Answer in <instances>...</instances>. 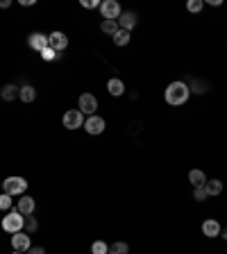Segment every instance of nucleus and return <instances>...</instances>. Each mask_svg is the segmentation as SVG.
I'll return each mask as SVG.
<instances>
[{
    "label": "nucleus",
    "instance_id": "obj_19",
    "mask_svg": "<svg viewBox=\"0 0 227 254\" xmlns=\"http://www.w3.org/2000/svg\"><path fill=\"white\" fill-rule=\"evenodd\" d=\"M100 30L105 32V34L114 36L116 32L120 30V28H118V21H102V23H100Z\"/></svg>",
    "mask_w": 227,
    "mask_h": 254
},
{
    "label": "nucleus",
    "instance_id": "obj_14",
    "mask_svg": "<svg viewBox=\"0 0 227 254\" xmlns=\"http://www.w3.org/2000/svg\"><path fill=\"white\" fill-rule=\"evenodd\" d=\"M107 91H109V95L118 98V95L125 93V84H123V80H118V77H112L107 82Z\"/></svg>",
    "mask_w": 227,
    "mask_h": 254
},
{
    "label": "nucleus",
    "instance_id": "obj_20",
    "mask_svg": "<svg viewBox=\"0 0 227 254\" xmlns=\"http://www.w3.org/2000/svg\"><path fill=\"white\" fill-rule=\"evenodd\" d=\"M130 36H132V32L118 30V32H116V34L112 36V39H114V43H116V46H120V48H123V46H127V43H130Z\"/></svg>",
    "mask_w": 227,
    "mask_h": 254
},
{
    "label": "nucleus",
    "instance_id": "obj_18",
    "mask_svg": "<svg viewBox=\"0 0 227 254\" xmlns=\"http://www.w3.org/2000/svg\"><path fill=\"white\" fill-rule=\"evenodd\" d=\"M204 189H207V195H221L223 193V182L221 179H207Z\"/></svg>",
    "mask_w": 227,
    "mask_h": 254
},
{
    "label": "nucleus",
    "instance_id": "obj_4",
    "mask_svg": "<svg viewBox=\"0 0 227 254\" xmlns=\"http://www.w3.org/2000/svg\"><path fill=\"white\" fill-rule=\"evenodd\" d=\"M100 14L105 21H118L123 9H120V5L116 0H105V2H100Z\"/></svg>",
    "mask_w": 227,
    "mask_h": 254
},
{
    "label": "nucleus",
    "instance_id": "obj_21",
    "mask_svg": "<svg viewBox=\"0 0 227 254\" xmlns=\"http://www.w3.org/2000/svg\"><path fill=\"white\" fill-rule=\"evenodd\" d=\"M109 254H130V245L123 241H116L109 245Z\"/></svg>",
    "mask_w": 227,
    "mask_h": 254
},
{
    "label": "nucleus",
    "instance_id": "obj_29",
    "mask_svg": "<svg viewBox=\"0 0 227 254\" xmlns=\"http://www.w3.org/2000/svg\"><path fill=\"white\" fill-rule=\"evenodd\" d=\"M25 254H46V250H43V248H34V245H32V248L28 250Z\"/></svg>",
    "mask_w": 227,
    "mask_h": 254
},
{
    "label": "nucleus",
    "instance_id": "obj_7",
    "mask_svg": "<svg viewBox=\"0 0 227 254\" xmlns=\"http://www.w3.org/2000/svg\"><path fill=\"white\" fill-rule=\"evenodd\" d=\"M98 109V98L93 93H82L80 95V112L86 113V116H96Z\"/></svg>",
    "mask_w": 227,
    "mask_h": 254
},
{
    "label": "nucleus",
    "instance_id": "obj_34",
    "mask_svg": "<svg viewBox=\"0 0 227 254\" xmlns=\"http://www.w3.org/2000/svg\"><path fill=\"white\" fill-rule=\"evenodd\" d=\"M0 191H2V182H0Z\"/></svg>",
    "mask_w": 227,
    "mask_h": 254
},
{
    "label": "nucleus",
    "instance_id": "obj_13",
    "mask_svg": "<svg viewBox=\"0 0 227 254\" xmlns=\"http://www.w3.org/2000/svg\"><path fill=\"white\" fill-rule=\"evenodd\" d=\"M134 25H137V14L134 12H123L118 18V28L125 32H132L134 30Z\"/></svg>",
    "mask_w": 227,
    "mask_h": 254
},
{
    "label": "nucleus",
    "instance_id": "obj_10",
    "mask_svg": "<svg viewBox=\"0 0 227 254\" xmlns=\"http://www.w3.org/2000/svg\"><path fill=\"white\" fill-rule=\"evenodd\" d=\"M28 46H30L32 50H36V53H41V50H46V48H48V34L32 32V34L28 36Z\"/></svg>",
    "mask_w": 227,
    "mask_h": 254
},
{
    "label": "nucleus",
    "instance_id": "obj_33",
    "mask_svg": "<svg viewBox=\"0 0 227 254\" xmlns=\"http://www.w3.org/2000/svg\"><path fill=\"white\" fill-rule=\"evenodd\" d=\"M12 254H23V252H12Z\"/></svg>",
    "mask_w": 227,
    "mask_h": 254
},
{
    "label": "nucleus",
    "instance_id": "obj_11",
    "mask_svg": "<svg viewBox=\"0 0 227 254\" xmlns=\"http://www.w3.org/2000/svg\"><path fill=\"white\" fill-rule=\"evenodd\" d=\"M34 209H36L34 198H30V195H21V200H18L16 211H21L23 216H32V213H34Z\"/></svg>",
    "mask_w": 227,
    "mask_h": 254
},
{
    "label": "nucleus",
    "instance_id": "obj_5",
    "mask_svg": "<svg viewBox=\"0 0 227 254\" xmlns=\"http://www.w3.org/2000/svg\"><path fill=\"white\" fill-rule=\"evenodd\" d=\"M84 113L80 109H68L64 113V127L66 130H78V127H84Z\"/></svg>",
    "mask_w": 227,
    "mask_h": 254
},
{
    "label": "nucleus",
    "instance_id": "obj_26",
    "mask_svg": "<svg viewBox=\"0 0 227 254\" xmlns=\"http://www.w3.org/2000/svg\"><path fill=\"white\" fill-rule=\"evenodd\" d=\"M36 227H39V225H36L34 218H25V234H34Z\"/></svg>",
    "mask_w": 227,
    "mask_h": 254
},
{
    "label": "nucleus",
    "instance_id": "obj_28",
    "mask_svg": "<svg viewBox=\"0 0 227 254\" xmlns=\"http://www.w3.org/2000/svg\"><path fill=\"white\" fill-rule=\"evenodd\" d=\"M82 7H86V9H93V7H100V2H98V0H82Z\"/></svg>",
    "mask_w": 227,
    "mask_h": 254
},
{
    "label": "nucleus",
    "instance_id": "obj_32",
    "mask_svg": "<svg viewBox=\"0 0 227 254\" xmlns=\"http://www.w3.org/2000/svg\"><path fill=\"white\" fill-rule=\"evenodd\" d=\"M221 234H223V238L227 241V227H225V229H221Z\"/></svg>",
    "mask_w": 227,
    "mask_h": 254
},
{
    "label": "nucleus",
    "instance_id": "obj_22",
    "mask_svg": "<svg viewBox=\"0 0 227 254\" xmlns=\"http://www.w3.org/2000/svg\"><path fill=\"white\" fill-rule=\"evenodd\" d=\"M91 254H109V245L105 241H96L91 245Z\"/></svg>",
    "mask_w": 227,
    "mask_h": 254
},
{
    "label": "nucleus",
    "instance_id": "obj_24",
    "mask_svg": "<svg viewBox=\"0 0 227 254\" xmlns=\"http://www.w3.org/2000/svg\"><path fill=\"white\" fill-rule=\"evenodd\" d=\"M12 209V195L0 193V211H9Z\"/></svg>",
    "mask_w": 227,
    "mask_h": 254
},
{
    "label": "nucleus",
    "instance_id": "obj_8",
    "mask_svg": "<svg viewBox=\"0 0 227 254\" xmlns=\"http://www.w3.org/2000/svg\"><path fill=\"white\" fill-rule=\"evenodd\" d=\"M48 48H53L57 55L64 53L66 48H68V36H66L64 32H50L48 34Z\"/></svg>",
    "mask_w": 227,
    "mask_h": 254
},
{
    "label": "nucleus",
    "instance_id": "obj_31",
    "mask_svg": "<svg viewBox=\"0 0 227 254\" xmlns=\"http://www.w3.org/2000/svg\"><path fill=\"white\" fill-rule=\"evenodd\" d=\"M21 5H23V7H32V5H34V0H21Z\"/></svg>",
    "mask_w": 227,
    "mask_h": 254
},
{
    "label": "nucleus",
    "instance_id": "obj_30",
    "mask_svg": "<svg viewBox=\"0 0 227 254\" xmlns=\"http://www.w3.org/2000/svg\"><path fill=\"white\" fill-rule=\"evenodd\" d=\"M9 5H12V0H0V7H2V9H7Z\"/></svg>",
    "mask_w": 227,
    "mask_h": 254
},
{
    "label": "nucleus",
    "instance_id": "obj_27",
    "mask_svg": "<svg viewBox=\"0 0 227 254\" xmlns=\"http://www.w3.org/2000/svg\"><path fill=\"white\" fill-rule=\"evenodd\" d=\"M41 57H43V59H46V61H53V59H57L59 55L55 53L53 48H46V50H41Z\"/></svg>",
    "mask_w": 227,
    "mask_h": 254
},
{
    "label": "nucleus",
    "instance_id": "obj_12",
    "mask_svg": "<svg viewBox=\"0 0 227 254\" xmlns=\"http://www.w3.org/2000/svg\"><path fill=\"white\" fill-rule=\"evenodd\" d=\"M202 234H204L207 238L221 236V223H218V220H214V218L204 220V223H202Z\"/></svg>",
    "mask_w": 227,
    "mask_h": 254
},
{
    "label": "nucleus",
    "instance_id": "obj_15",
    "mask_svg": "<svg viewBox=\"0 0 227 254\" xmlns=\"http://www.w3.org/2000/svg\"><path fill=\"white\" fill-rule=\"evenodd\" d=\"M18 100H23V102H34V100H36V91H34V86H30V84H23V86H21V91H18Z\"/></svg>",
    "mask_w": 227,
    "mask_h": 254
},
{
    "label": "nucleus",
    "instance_id": "obj_16",
    "mask_svg": "<svg viewBox=\"0 0 227 254\" xmlns=\"http://www.w3.org/2000/svg\"><path fill=\"white\" fill-rule=\"evenodd\" d=\"M18 91H21V86H16V84H5L2 86V100L5 102H12V100H16L18 98Z\"/></svg>",
    "mask_w": 227,
    "mask_h": 254
},
{
    "label": "nucleus",
    "instance_id": "obj_3",
    "mask_svg": "<svg viewBox=\"0 0 227 254\" xmlns=\"http://www.w3.org/2000/svg\"><path fill=\"white\" fill-rule=\"evenodd\" d=\"M25 191H28V182H25L23 177H7L5 182H2V193L7 195H25Z\"/></svg>",
    "mask_w": 227,
    "mask_h": 254
},
{
    "label": "nucleus",
    "instance_id": "obj_23",
    "mask_svg": "<svg viewBox=\"0 0 227 254\" xmlns=\"http://www.w3.org/2000/svg\"><path fill=\"white\" fill-rule=\"evenodd\" d=\"M202 7H204V2H202V0H189V2H186V9H189V12H191V14L202 12Z\"/></svg>",
    "mask_w": 227,
    "mask_h": 254
},
{
    "label": "nucleus",
    "instance_id": "obj_9",
    "mask_svg": "<svg viewBox=\"0 0 227 254\" xmlns=\"http://www.w3.org/2000/svg\"><path fill=\"white\" fill-rule=\"evenodd\" d=\"M105 118L102 116H89V118L84 120V130L89 132L91 136H98V134H102L105 132Z\"/></svg>",
    "mask_w": 227,
    "mask_h": 254
},
{
    "label": "nucleus",
    "instance_id": "obj_1",
    "mask_svg": "<svg viewBox=\"0 0 227 254\" xmlns=\"http://www.w3.org/2000/svg\"><path fill=\"white\" fill-rule=\"evenodd\" d=\"M164 98H166V102L170 107H182V105H186L189 98H191V86L186 82H170L166 86Z\"/></svg>",
    "mask_w": 227,
    "mask_h": 254
},
{
    "label": "nucleus",
    "instance_id": "obj_2",
    "mask_svg": "<svg viewBox=\"0 0 227 254\" xmlns=\"http://www.w3.org/2000/svg\"><path fill=\"white\" fill-rule=\"evenodd\" d=\"M2 229L7 231V234H16V231H23L25 229V216L21 211H9L2 218Z\"/></svg>",
    "mask_w": 227,
    "mask_h": 254
},
{
    "label": "nucleus",
    "instance_id": "obj_17",
    "mask_svg": "<svg viewBox=\"0 0 227 254\" xmlns=\"http://www.w3.org/2000/svg\"><path fill=\"white\" fill-rule=\"evenodd\" d=\"M189 182H191L193 186H204V184H207V175H204L202 170L193 168V170L189 172Z\"/></svg>",
    "mask_w": 227,
    "mask_h": 254
},
{
    "label": "nucleus",
    "instance_id": "obj_25",
    "mask_svg": "<svg viewBox=\"0 0 227 254\" xmlns=\"http://www.w3.org/2000/svg\"><path fill=\"white\" fill-rule=\"evenodd\" d=\"M207 198H209V195H207V189H204V186H196V191H193V200L204 202Z\"/></svg>",
    "mask_w": 227,
    "mask_h": 254
},
{
    "label": "nucleus",
    "instance_id": "obj_6",
    "mask_svg": "<svg viewBox=\"0 0 227 254\" xmlns=\"http://www.w3.org/2000/svg\"><path fill=\"white\" fill-rule=\"evenodd\" d=\"M12 248L14 252H28V250L32 248V238L30 234H25V231H16V234H12Z\"/></svg>",
    "mask_w": 227,
    "mask_h": 254
}]
</instances>
